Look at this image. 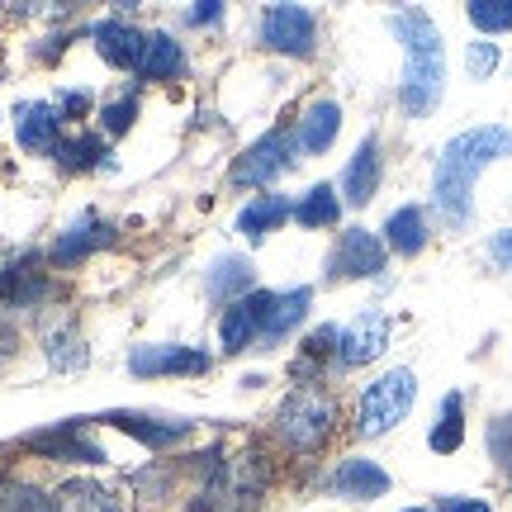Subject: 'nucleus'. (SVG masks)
<instances>
[{
    "label": "nucleus",
    "mask_w": 512,
    "mask_h": 512,
    "mask_svg": "<svg viewBox=\"0 0 512 512\" xmlns=\"http://www.w3.org/2000/svg\"><path fill=\"white\" fill-rule=\"evenodd\" d=\"M512 157V128L503 124H484V128H465L451 143L441 147L437 157V181H432V204L446 228H470L475 219V181L484 166Z\"/></svg>",
    "instance_id": "f257e3e1"
},
{
    "label": "nucleus",
    "mask_w": 512,
    "mask_h": 512,
    "mask_svg": "<svg viewBox=\"0 0 512 512\" xmlns=\"http://www.w3.org/2000/svg\"><path fill=\"white\" fill-rule=\"evenodd\" d=\"M389 29H394V38L403 43L399 100L413 119H422V114L437 110L441 91H446V43H441L432 15H422V10H399V15H389Z\"/></svg>",
    "instance_id": "f03ea898"
},
{
    "label": "nucleus",
    "mask_w": 512,
    "mask_h": 512,
    "mask_svg": "<svg viewBox=\"0 0 512 512\" xmlns=\"http://www.w3.org/2000/svg\"><path fill=\"white\" fill-rule=\"evenodd\" d=\"M332 427H337V403L323 389H313V384L294 389L290 399L280 403V413H275V437L285 441L290 451H299V456L318 451L332 437Z\"/></svg>",
    "instance_id": "7ed1b4c3"
},
{
    "label": "nucleus",
    "mask_w": 512,
    "mask_h": 512,
    "mask_svg": "<svg viewBox=\"0 0 512 512\" xmlns=\"http://www.w3.org/2000/svg\"><path fill=\"white\" fill-rule=\"evenodd\" d=\"M413 399H418V375H413L408 366L384 370L380 380L361 394V408H356V432H361V437H384V432H394V427L408 418Z\"/></svg>",
    "instance_id": "20e7f679"
},
{
    "label": "nucleus",
    "mask_w": 512,
    "mask_h": 512,
    "mask_svg": "<svg viewBox=\"0 0 512 512\" xmlns=\"http://www.w3.org/2000/svg\"><path fill=\"white\" fill-rule=\"evenodd\" d=\"M294 147L299 143L290 138V128H271L266 138H256L238 162H233L228 181L233 185H266V181H275L280 171H290L294 166Z\"/></svg>",
    "instance_id": "39448f33"
},
{
    "label": "nucleus",
    "mask_w": 512,
    "mask_h": 512,
    "mask_svg": "<svg viewBox=\"0 0 512 512\" xmlns=\"http://www.w3.org/2000/svg\"><path fill=\"white\" fill-rule=\"evenodd\" d=\"M261 38H266V48H275V53L309 57L313 43H318V19L304 5H271L261 15Z\"/></svg>",
    "instance_id": "423d86ee"
},
{
    "label": "nucleus",
    "mask_w": 512,
    "mask_h": 512,
    "mask_svg": "<svg viewBox=\"0 0 512 512\" xmlns=\"http://www.w3.org/2000/svg\"><path fill=\"white\" fill-rule=\"evenodd\" d=\"M380 271H384V242L370 228H347L328 261V275L332 280H370Z\"/></svg>",
    "instance_id": "0eeeda50"
},
{
    "label": "nucleus",
    "mask_w": 512,
    "mask_h": 512,
    "mask_svg": "<svg viewBox=\"0 0 512 512\" xmlns=\"http://www.w3.org/2000/svg\"><path fill=\"white\" fill-rule=\"evenodd\" d=\"M389 342V318L384 313H356L347 328L337 332V361L342 366H366Z\"/></svg>",
    "instance_id": "6e6552de"
},
{
    "label": "nucleus",
    "mask_w": 512,
    "mask_h": 512,
    "mask_svg": "<svg viewBox=\"0 0 512 512\" xmlns=\"http://www.w3.org/2000/svg\"><path fill=\"white\" fill-rule=\"evenodd\" d=\"M271 290H252L247 299H238L233 309L223 313L219 323V342L228 356H238V351H247L256 342V332H261V318H266V309H271Z\"/></svg>",
    "instance_id": "1a4fd4ad"
},
{
    "label": "nucleus",
    "mask_w": 512,
    "mask_h": 512,
    "mask_svg": "<svg viewBox=\"0 0 512 512\" xmlns=\"http://www.w3.org/2000/svg\"><path fill=\"white\" fill-rule=\"evenodd\" d=\"M128 370L143 375V380H157V375H200V370H209V356L190 347H138L128 356Z\"/></svg>",
    "instance_id": "9d476101"
},
{
    "label": "nucleus",
    "mask_w": 512,
    "mask_h": 512,
    "mask_svg": "<svg viewBox=\"0 0 512 512\" xmlns=\"http://www.w3.org/2000/svg\"><path fill=\"white\" fill-rule=\"evenodd\" d=\"M313 304V290L309 285H299V290L290 294H275L271 309H266V318H261V332H256V342L261 347H275V342H285L299 323H304V313H309Z\"/></svg>",
    "instance_id": "9b49d317"
},
{
    "label": "nucleus",
    "mask_w": 512,
    "mask_h": 512,
    "mask_svg": "<svg viewBox=\"0 0 512 512\" xmlns=\"http://www.w3.org/2000/svg\"><path fill=\"white\" fill-rule=\"evenodd\" d=\"M332 494H342V498H356V503H366V498L389 494V475H384V470L375 465V460L351 456V460H342V465L332 470Z\"/></svg>",
    "instance_id": "f8f14e48"
},
{
    "label": "nucleus",
    "mask_w": 512,
    "mask_h": 512,
    "mask_svg": "<svg viewBox=\"0 0 512 512\" xmlns=\"http://www.w3.org/2000/svg\"><path fill=\"white\" fill-rule=\"evenodd\" d=\"M29 446L48 460H81V465H100L105 460L100 446H91V441L81 437V422H62L53 432H38V437H29Z\"/></svg>",
    "instance_id": "ddd939ff"
},
{
    "label": "nucleus",
    "mask_w": 512,
    "mask_h": 512,
    "mask_svg": "<svg viewBox=\"0 0 512 512\" xmlns=\"http://www.w3.org/2000/svg\"><path fill=\"white\" fill-rule=\"evenodd\" d=\"M380 190V143L375 138H366V143L356 147V157L347 162V176H342V195H347V204H370V195Z\"/></svg>",
    "instance_id": "4468645a"
},
{
    "label": "nucleus",
    "mask_w": 512,
    "mask_h": 512,
    "mask_svg": "<svg viewBox=\"0 0 512 512\" xmlns=\"http://www.w3.org/2000/svg\"><path fill=\"white\" fill-rule=\"evenodd\" d=\"M110 242V228L95 219V214H81V219L53 242V261L57 266H76V261H86L95 247H105Z\"/></svg>",
    "instance_id": "2eb2a0df"
},
{
    "label": "nucleus",
    "mask_w": 512,
    "mask_h": 512,
    "mask_svg": "<svg viewBox=\"0 0 512 512\" xmlns=\"http://www.w3.org/2000/svg\"><path fill=\"white\" fill-rule=\"evenodd\" d=\"M95 48H100V57H105L110 67H138L143 34H138L128 19H105V24L95 29Z\"/></svg>",
    "instance_id": "dca6fc26"
},
{
    "label": "nucleus",
    "mask_w": 512,
    "mask_h": 512,
    "mask_svg": "<svg viewBox=\"0 0 512 512\" xmlns=\"http://www.w3.org/2000/svg\"><path fill=\"white\" fill-rule=\"evenodd\" d=\"M57 110L53 105H19V147H29L38 157H57Z\"/></svg>",
    "instance_id": "f3484780"
},
{
    "label": "nucleus",
    "mask_w": 512,
    "mask_h": 512,
    "mask_svg": "<svg viewBox=\"0 0 512 512\" xmlns=\"http://www.w3.org/2000/svg\"><path fill=\"white\" fill-rule=\"evenodd\" d=\"M285 219H294V204L285 200V195H256V200L238 214V233L247 242H261V238H271Z\"/></svg>",
    "instance_id": "a211bd4d"
},
{
    "label": "nucleus",
    "mask_w": 512,
    "mask_h": 512,
    "mask_svg": "<svg viewBox=\"0 0 512 512\" xmlns=\"http://www.w3.org/2000/svg\"><path fill=\"white\" fill-rule=\"evenodd\" d=\"M337 128H342V105L337 100H313L309 110H304V119H299V138L294 143L304 147V152H328Z\"/></svg>",
    "instance_id": "6ab92c4d"
},
{
    "label": "nucleus",
    "mask_w": 512,
    "mask_h": 512,
    "mask_svg": "<svg viewBox=\"0 0 512 512\" xmlns=\"http://www.w3.org/2000/svg\"><path fill=\"white\" fill-rule=\"evenodd\" d=\"M185 72V53L171 34H147L143 38V57H138V76L143 81H171Z\"/></svg>",
    "instance_id": "aec40b11"
},
{
    "label": "nucleus",
    "mask_w": 512,
    "mask_h": 512,
    "mask_svg": "<svg viewBox=\"0 0 512 512\" xmlns=\"http://www.w3.org/2000/svg\"><path fill=\"white\" fill-rule=\"evenodd\" d=\"M384 247H394L399 256H418L422 247H427V219H422L418 204H403V209L389 214V223H384Z\"/></svg>",
    "instance_id": "412c9836"
},
{
    "label": "nucleus",
    "mask_w": 512,
    "mask_h": 512,
    "mask_svg": "<svg viewBox=\"0 0 512 512\" xmlns=\"http://www.w3.org/2000/svg\"><path fill=\"white\" fill-rule=\"evenodd\" d=\"M105 422L133 432V437L143 441V446H152V451H166V446L185 441V432H190V422H157V418H143V413H110Z\"/></svg>",
    "instance_id": "4be33fe9"
},
{
    "label": "nucleus",
    "mask_w": 512,
    "mask_h": 512,
    "mask_svg": "<svg viewBox=\"0 0 512 512\" xmlns=\"http://www.w3.org/2000/svg\"><path fill=\"white\" fill-rule=\"evenodd\" d=\"M256 285V275H252V261L247 256H219L214 266H209V294L214 299H247Z\"/></svg>",
    "instance_id": "5701e85b"
},
{
    "label": "nucleus",
    "mask_w": 512,
    "mask_h": 512,
    "mask_svg": "<svg viewBox=\"0 0 512 512\" xmlns=\"http://www.w3.org/2000/svg\"><path fill=\"white\" fill-rule=\"evenodd\" d=\"M53 512H114V498L95 479H67L53 494Z\"/></svg>",
    "instance_id": "b1692460"
},
{
    "label": "nucleus",
    "mask_w": 512,
    "mask_h": 512,
    "mask_svg": "<svg viewBox=\"0 0 512 512\" xmlns=\"http://www.w3.org/2000/svg\"><path fill=\"white\" fill-rule=\"evenodd\" d=\"M460 441H465V399H460V394H446L427 446H432L437 456H451V451H460Z\"/></svg>",
    "instance_id": "393cba45"
},
{
    "label": "nucleus",
    "mask_w": 512,
    "mask_h": 512,
    "mask_svg": "<svg viewBox=\"0 0 512 512\" xmlns=\"http://www.w3.org/2000/svg\"><path fill=\"white\" fill-rule=\"evenodd\" d=\"M337 219H342V200H337L332 185H313L309 195L294 204V223H304V228H332Z\"/></svg>",
    "instance_id": "a878e982"
},
{
    "label": "nucleus",
    "mask_w": 512,
    "mask_h": 512,
    "mask_svg": "<svg viewBox=\"0 0 512 512\" xmlns=\"http://www.w3.org/2000/svg\"><path fill=\"white\" fill-rule=\"evenodd\" d=\"M0 512H53V498L29 479L0 475Z\"/></svg>",
    "instance_id": "bb28decb"
},
{
    "label": "nucleus",
    "mask_w": 512,
    "mask_h": 512,
    "mask_svg": "<svg viewBox=\"0 0 512 512\" xmlns=\"http://www.w3.org/2000/svg\"><path fill=\"white\" fill-rule=\"evenodd\" d=\"M465 15H470V24L484 29V34H508L512 29V0H475Z\"/></svg>",
    "instance_id": "cd10ccee"
},
{
    "label": "nucleus",
    "mask_w": 512,
    "mask_h": 512,
    "mask_svg": "<svg viewBox=\"0 0 512 512\" xmlns=\"http://www.w3.org/2000/svg\"><path fill=\"white\" fill-rule=\"evenodd\" d=\"M100 157H110V152H105V143H100L95 133H81V138H67V143L57 147V162H62V166H72V171H81V166L100 162Z\"/></svg>",
    "instance_id": "c85d7f7f"
},
{
    "label": "nucleus",
    "mask_w": 512,
    "mask_h": 512,
    "mask_svg": "<svg viewBox=\"0 0 512 512\" xmlns=\"http://www.w3.org/2000/svg\"><path fill=\"white\" fill-rule=\"evenodd\" d=\"M48 361H53L57 370H81L86 366L81 337H72V332H53V337H48Z\"/></svg>",
    "instance_id": "c756f323"
},
{
    "label": "nucleus",
    "mask_w": 512,
    "mask_h": 512,
    "mask_svg": "<svg viewBox=\"0 0 512 512\" xmlns=\"http://www.w3.org/2000/svg\"><path fill=\"white\" fill-rule=\"evenodd\" d=\"M489 451H494L498 465H508V470H512V413H508V418L489 422Z\"/></svg>",
    "instance_id": "7c9ffc66"
},
{
    "label": "nucleus",
    "mask_w": 512,
    "mask_h": 512,
    "mask_svg": "<svg viewBox=\"0 0 512 512\" xmlns=\"http://www.w3.org/2000/svg\"><path fill=\"white\" fill-rule=\"evenodd\" d=\"M494 67H498V43H470V76L484 81Z\"/></svg>",
    "instance_id": "2f4dec72"
},
{
    "label": "nucleus",
    "mask_w": 512,
    "mask_h": 512,
    "mask_svg": "<svg viewBox=\"0 0 512 512\" xmlns=\"http://www.w3.org/2000/svg\"><path fill=\"white\" fill-rule=\"evenodd\" d=\"M133 114H138V105H133V100H119V105L105 110V128H110V133H124V128L133 124Z\"/></svg>",
    "instance_id": "473e14b6"
},
{
    "label": "nucleus",
    "mask_w": 512,
    "mask_h": 512,
    "mask_svg": "<svg viewBox=\"0 0 512 512\" xmlns=\"http://www.w3.org/2000/svg\"><path fill=\"white\" fill-rule=\"evenodd\" d=\"M489 252H494L498 266H508V271H512V228H503V233H494V238H489Z\"/></svg>",
    "instance_id": "72a5a7b5"
},
{
    "label": "nucleus",
    "mask_w": 512,
    "mask_h": 512,
    "mask_svg": "<svg viewBox=\"0 0 512 512\" xmlns=\"http://www.w3.org/2000/svg\"><path fill=\"white\" fill-rule=\"evenodd\" d=\"M337 332H342V328H318L309 342H304V351H309V356H323V351H332V347H337Z\"/></svg>",
    "instance_id": "f704fd0d"
},
{
    "label": "nucleus",
    "mask_w": 512,
    "mask_h": 512,
    "mask_svg": "<svg viewBox=\"0 0 512 512\" xmlns=\"http://www.w3.org/2000/svg\"><path fill=\"white\" fill-rule=\"evenodd\" d=\"M441 512H494V508L479 503V498H441Z\"/></svg>",
    "instance_id": "c9c22d12"
},
{
    "label": "nucleus",
    "mask_w": 512,
    "mask_h": 512,
    "mask_svg": "<svg viewBox=\"0 0 512 512\" xmlns=\"http://www.w3.org/2000/svg\"><path fill=\"white\" fill-rule=\"evenodd\" d=\"M219 15H223L219 0H200V5L190 10V24H209V19H219Z\"/></svg>",
    "instance_id": "e433bc0d"
},
{
    "label": "nucleus",
    "mask_w": 512,
    "mask_h": 512,
    "mask_svg": "<svg viewBox=\"0 0 512 512\" xmlns=\"http://www.w3.org/2000/svg\"><path fill=\"white\" fill-rule=\"evenodd\" d=\"M62 105H67V110H72V114H81V110H86V105H91V100H86V95H67Z\"/></svg>",
    "instance_id": "4c0bfd02"
},
{
    "label": "nucleus",
    "mask_w": 512,
    "mask_h": 512,
    "mask_svg": "<svg viewBox=\"0 0 512 512\" xmlns=\"http://www.w3.org/2000/svg\"><path fill=\"white\" fill-rule=\"evenodd\" d=\"M408 512H427V508H408Z\"/></svg>",
    "instance_id": "58836bf2"
}]
</instances>
